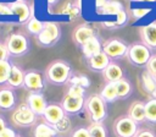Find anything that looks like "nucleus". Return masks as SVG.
Returning <instances> with one entry per match:
<instances>
[{
	"label": "nucleus",
	"instance_id": "f257e3e1",
	"mask_svg": "<svg viewBox=\"0 0 156 137\" xmlns=\"http://www.w3.org/2000/svg\"><path fill=\"white\" fill-rule=\"evenodd\" d=\"M45 80L55 86H63L69 82L72 77V67L66 60H54L45 68Z\"/></svg>",
	"mask_w": 156,
	"mask_h": 137
},
{
	"label": "nucleus",
	"instance_id": "f03ea898",
	"mask_svg": "<svg viewBox=\"0 0 156 137\" xmlns=\"http://www.w3.org/2000/svg\"><path fill=\"white\" fill-rule=\"evenodd\" d=\"M84 110L91 122H104L107 117V103L98 93L90 94L85 98Z\"/></svg>",
	"mask_w": 156,
	"mask_h": 137
},
{
	"label": "nucleus",
	"instance_id": "7ed1b4c3",
	"mask_svg": "<svg viewBox=\"0 0 156 137\" xmlns=\"http://www.w3.org/2000/svg\"><path fill=\"white\" fill-rule=\"evenodd\" d=\"M5 45L9 50L10 56L15 57L26 55L30 49V42L28 37L22 33H11L6 38Z\"/></svg>",
	"mask_w": 156,
	"mask_h": 137
},
{
	"label": "nucleus",
	"instance_id": "20e7f679",
	"mask_svg": "<svg viewBox=\"0 0 156 137\" xmlns=\"http://www.w3.org/2000/svg\"><path fill=\"white\" fill-rule=\"evenodd\" d=\"M151 56V50L143 43H134L129 45L126 55L129 64L136 67H146Z\"/></svg>",
	"mask_w": 156,
	"mask_h": 137
},
{
	"label": "nucleus",
	"instance_id": "39448f33",
	"mask_svg": "<svg viewBox=\"0 0 156 137\" xmlns=\"http://www.w3.org/2000/svg\"><path fill=\"white\" fill-rule=\"evenodd\" d=\"M61 38V28L56 22H44V28L37 35V44L43 48L55 45Z\"/></svg>",
	"mask_w": 156,
	"mask_h": 137
},
{
	"label": "nucleus",
	"instance_id": "423d86ee",
	"mask_svg": "<svg viewBox=\"0 0 156 137\" xmlns=\"http://www.w3.org/2000/svg\"><path fill=\"white\" fill-rule=\"evenodd\" d=\"M11 121L18 127H30L37 122V115L30 110L27 103L16 106L11 114Z\"/></svg>",
	"mask_w": 156,
	"mask_h": 137
},
{
	"label": "nucleus",
	"instance_id": "0eeeda50",
	"mask_svg": "<svg viewBox=\"0 0 156 137\" xmlns=\"http://www.w3.org/2000/svg\"><path fill=\"white\" fill-rule=\"evenodd\" d=\"M138 131L139 124L128 115H121L113 122V133L116 137H135Z\"/></svg>",
	"mask_w": 156,
	"mask_h": 137
},
{
	"label": "nucleus",
	"instance_id": "6e6552de",
	"mask_svg": "<svg viewBox=\"0 0 156 137\" xmlns=\"http://www.w3.org/2000/svg\"><path fill=\"white\" fill-rule=\"evenodd\" d=\"M129 45L119 38H108L102 43V51L111 59L118 60L127 55Z\"/></svg>",
	"mask_w": 156,
	"mask_h": 137
},
{
	"label": "nucleus",
	"instance_id": "1a4fd4ad",
	"mask_svg": "<svg viewBox=\"0 0 156 137\" xmlns=\"http://www.w3.org/2000/svg\"><path fill=\"white\" fill-rule=\"evenodd\" d=\"M23 88L29 92H41L45 88V76L38 70L24 71Z\"/></svg>",
	"mask_w": 156,
	"mask_h": 137
},
{
	"label": "nucleus",
	"instance_id": "9d476101",
	"mask_svg": "<svg viewBox=\"0 0 156 137\" xmlns=\"http://www.w3.org/2000/svg\"><path fill=\"white\" fill-rule=\"evenodd\" d=\"M84 97H72L66 93L60 104L63 108L66 115H76L84 109Z\"/></svg>",
	"mask_w": 156,
	"mask_h": 137
},
{
	"label": "nucleus",
	"instance_id": "9b49d317",
	"mask_svg": "<svg viewBox=\"0 0 156 137\" xmlns=\"http://www.w3.org/2000/svg\"><path fill=\"white\" fill-rule=\"evenodd\" d=\"M26 103L37 116H43L44 111L48 106L46 99H45V97L41 92H30L27 95Z\"/></svg>",
	"mask_w": 156,
	"mask_h": 137
},
{
	"label": "nucleus",
	"instance_id": "f8f14e48",
	"mask_svg": "<svg viewBox=\"0 0 156 137\" xmlns=\"http://www.w3.org/2000/svg\"><path fill=\"white\" fill-rule=\"evenodd\" d=\"M66 116V113L63 110V108L61 106L60 103H51L48 104L45 111H44V121L51 126L57 125L63 117Z\"/></svg>",
	"mask_w": 156,
	"mask_h": 137
},
{
	"label": "nucleus",
	"instance_id": "ddd939ff",
	"mask_svg": "<svg viewBox=\"0 0 156 137\" xmlns=\"http://www.w3.org/2000/svg\"><path fill=\"white\" fill-rule=\"evenodd\" d=\"M140 39L150 50H156V22L149 23L139 29Z\"/></svg>",
	"mask_w": 156,
	"mask_h": 137
},
{
	"label": "nucleus",
	"instance_id": "4468645a",
	"mask_svg": "<svg viewBox=\"0 0 156 137\" xmlns=\"http://www.w3.org/2000/svg\"><path fill=\"white\" fill-rule=\"evenodd\" d=\"M16 93L12 88L4 86L0 87V110L10 111L16 106Z\"/></svg>",
	"mask_w": 156,
	"mask_h": 137
},
{
	"label": "nucleus",
	"instance_id": "2eb2a0df",
	"mask_svg": "<svg viewBox=\"0 0 156 137\" xmlns=\"http://www.w3.org/2000/svg\"><path fill=\"white\" fill-rule=\"evenodd\" d=\"M93 37H95V31L88 24L77 26L72 33V39L78 46H82Z\"/></svg>",
	"mask_w": 156,
	"mask_h": 137
},
{
	"label": "nucleus",
	"instance_id": "dca6fc26",
	"mask_svg": "<svg viewBox=\"0 0 156 137\" xmlns=\"http://www.w3.org/2000/svg\"><path fill=\"white\" fill-rule=\"evenodd\" d=\"M111 62V59L104 53V51H100L99 54L87 59V65L88 67L94 71V72H104V70L108 66V64Z\"/></svg>",
	"mask_w": 156,
	"mask_h": 137
},
{
	"label": "nucleus",
	"instance_id": "f3484780",
	"mask_svg": "<svg viewBox=\"0 0 156 137\" xmlns=\"http://www.w3.org/2000/svg\"><path fill=\"white\" fill-rule=\"evenodd\" d=\"M12 13H16L18 16L20 23H27L28 20L32 17V10L28 7V5L23 1H15L9 5Z\"/></svg>",
	"mask_w": 156,
	"mask_h": 137
},
{
	"label": "nucleus",
	"instance_id": "a211bd4d",
	"mask_svg": "<svg viewBox=\"0 0 156 137\" xmlns=\"http://www.w3.org/2000/svg\"><path fill=\"white\" fill-rule=\"evenodd\" d=\"M23 84H24V71L20 66L12 64L11 72H10V76H9L6 86L12 88V89H15V88L23 87Z\"/></svg>",
	"mask_w": 156,
	"mask_h": 137
},
{
	"label": "nucleus",
	"instance_id": "6ab92c4d",
	"mask_svg": "<svg viewBox=\"0 0 156 137\" xmlns=\"http://www.w3.org/2000/svg\"><path fill=\"white\" fill-rule=\"evenodd\" d=\"M102 77L106 82H118L121 78H123V70L122 67L116 62V61H111L108 64V66L102 72Z\"/></svg>",
	"mask_w": 156,
	"mask_h": 137
},
{
	"label": "nucleus",
	"instance_id": "aec40b11",
	"mask_svg": "<svg viewBox=\"0 0 156 137\" xmlns=\"http://www.w3.org/2000/svg\"><path fill=\"white\" fill-rule=\"evenodd\" d=\"M127 115L130 119H133L136 124H141V122L146 121V119H145V103H143L140 100H134L129 105Z\"/></svg>",
	"mask_w": 156,
	"mask_h": 137
},
{
	"label": "nucleus",
	"instance_id": "412c9836",
	"mask_svg": "<svg viewBox=\"0 0 156 137\" xmlns=\"http://www.w3.org/2000/svg\"><path fill=\"white\" fill-rule=\"evenodd\" d=\"M80 49H82L83 56H84L85 60H87V59H89V57H91V56L99 54L100 51H102V43H101L100 39L95 35V37L90 38L85 44H83V45L80 46Z\"/></svg>",
	"mask_w": 156,
	"mask_h": 137
},
{
	"label": "nucleus",
	"instance_id": "4be33fe9",
	"mask_svg": "<svg viewBox=\"0 0 156 137\" xmlns=\"http://www.w3.org/2000/svg\"><path fill=\"white\" fill-rule=\"evenodd\" d=\"M141 88L145 93L150 94L151 98L156 99V80L152 75H150L146 70L141 73Z\"/></svg>",
	"mask_w": 156,
	"mask_h": 137
},
{
	"label": "nucleus",
	"instance_id": "5701e85b",
	"mask_svg": "<svg viewBox=\"0 0 156 137\" xmlns=\"http://www.w3.org/2000/svg\"><path fill=\"white\" fill-rule=\"evenodd\" d=\"M116 88H117L118 99H127L133 93V86H132L130 81L126 77H123L118 82H116Z\"/></svg>",
	"mask_w": 156,
	"mask_h": 137
},
{
	"label": "nucleus",
	"instance_id": "b1692460",
	"mask_svg": "<svg viewBox=\"0 0 156 137\" xmlns=\"http://www.w3.org/2000/svg\"><path fill=\"white\" fill-rule=\"evenodd\" d=\"M99 94H100V97L106 103H113V102H116L118 99L116 83H113V82H106V84L102 87V89H101V92Z\"/></svg>",
	"mask_w": 156,
	"mask_h": 137
},
{
	"label": "nucleus",
	"instance_id": "393cba45",
	"mask_svg": "<svg viewBox=\"0 0 156 137\" xmlns=\"http://www.w3.org/2000/svg\"><path fill=\"white\" fill-rule=\"evenodd\" d=\"M57 132L56 130L54 128V126L46 124L45 121L44 122H40L38 124L34 130H33V136L34 137H44V136H52V137H56Z\"/></svg>",
	"mask_w": 156,
	"mask_h": 137
},
{
	"label": "nucleus",
	"instance_id": "a878e982",
	"mask_svg": "<svg viewBox=\"0 0 156 137\" xmlns=\"http://www.w3.org/2000/svg\"><path fill=\"white\" fill-rule=\"evenodd\" d=\"M122 10H124L122 2L118 0H108L102 9H100V13L102 15H118Z\"/></svg>",
	"mask_w": 156,
	"mask_h": 137
},
{
	"label": "nucleus",
	"instance_id": "bb28decb",
	"mask_svg": "<svg viewBox=\"0 0 156 137\" xmlns=\"http://www.w3.org/2000/svg\"><path fill=\"white\" fill-rule=\"evenodd\" d=\"M43 28H44V22H41V21H39L38 18H35L33 15H32V17L28 20V22L26 23V29H27V32L28 33H30V34H33V35H38V34H40V32L43 31Z\"/></svg>",
	"mask_w": 156,
	"mask_h": 137
},
{
	"label": "nucleus",
	"instance_id": "cd10ccee",
	"mask_svg": "<svg viewBox=\"0 0 156 137\" xmlns=\"http://www.w3.org/2000/svg\"><path fill=\"white\" fill-rule=\"evenodd\" d=\"M88 130L91 137H108L107 128L102 122H90Z\"/></svg>",
	"mask_w": 156,
	"mask_h": 137
},
{
	"label": "nucleus",
	"instance_id": "c85d7f7f",
	"mask_svg": "<svg viewBox=\"0 0 156 137\" xmlns=\"http://www.w3.org/2000/svg\"><path fill=\"white\" fill-rule=\"evenodd\" d=\"M145 119L150 124H156V99L151 98L145 103Z\"/></svg>",
	"mask_w": 156,
	"mask_h": 137
},
{
	"label": "nucleus",
	"instance_id": "c756f323",
	"mask_svg": "<svg viewBox=\"0 0 156 137\" xmlns=\"http://www.w3.org/2000/svg\"><path fill=\"white\" fill-rule=\"evenodd\" d=\"M11 67H12V64L10 62V60L0 61V86L2 84L6 86L10 72H11Z\"/></svg>",
	"mask_w": 156,
	"mask_h": 137
},
{
	"label": "nucleus",
	"instance_id": "7c9ffc66",
	"mask_svg": "<svg viewBox=\"0 0 156 137\" xmlns=\"http://www.w3.org/2000/svg\"><path fill=\"white\" fill-rule=\"evenodd\" d=\"M69 83L73 86H80L83 88H88L90 86V80L85 75H78V76H72Z\"/></svg>",
	"mask_w": 156,
	"mask_h": 137
},
{
	"label": "nucleus",
	"instance_id": "2f4dec72",
	"mask_svg": "<svg viewBox=\"0 0 156 137\" xmlns=\"http://www.w3.org/2000/svg\"><path fill=\"white\" fill-rule=\"evenodd\" d=\"M54 128L56 130L57 133H67L71 130V120L67 117V115L57 124L54 126Z\"/></svg>",
	"mask_w": 156,
	"mask_h": 137
},
{
	"label": "nucleus",
	"instance_id": "473e14b6",
	"mask_svg": "<svg viewBox=\"0 0 156 137\" xmlns=\"http://www.w3.org/2000/svg\"><path fill=\"white\" fill-rule=\"evenodd\" d=\"M66 93L69 94V95H72V97H84L85 98V88H83L80 86H73V84H71Z\"/></svg>",
	"mask_w": 156,
	"mask_h": 137
},
{
	"label": "nucleus",
	"instance_id": "72a5a7b5",
	"mask_svg": "<svg viewBox=\"0 0 156 137\" xmlns=\"http://www.w3.org/2000/svg\"><path fill=\"white\" fill-rule=\"evenodd\" d=\"M71 137H91V136H90V132H89L88 127L79 126V127H77L72 131Z\"/></svg>",
	"mask_w": 156,
	"mask_h": 137
},
{
	"label": "nucleus",
	"instance_id": "f704fd0d",
	"mask_svg": "<svg viewBox=\"0 0 156 137\" xmlns=\"http://www.w3.org/2000/svg\"><path fill=\"white\" fill-rule=\"evenodd\" d=\"M150 11H151V9H147V7H136V9L132 10V16L135 20H139V18L144 17L145 15H147Z\"/></svg>",
	"mask_w": 156,
	"mask_h": 137
},
{
	"label": "nucleus",
	"instance_id": "c9c22d12",
	"mask_svg": "<svg viewBox=\"0 0 156 137\" xmlns=\"http://www.w3.org/2000/svg\"><path fill=\"white\" fill-rule=\"evenodd\" d=\"M145 68H146V71L150 75H152V76L156 75V55H152L150 57V60H149V62H147V65H146Z\"/></svg>",
	"mask_w": 156,
	"mask_h": 137
},
{
	"label": "nucleus",
	"instance_id": "e433bc0d",
	"mask_svg": "<svg viewBox=\"0 0 156 137\" xmlns=\"http://www.w3.org/2000/svg\"><path fill=\"white\" fill-rule=\"evenodd\" d=\"M135 137H156V133L150 128H139Z\"/></svg>",
	"mask_w": 156,
	"mask_h": 137
},
{
	"label": "nucleus",
	"instance_id": "4c0bfd02",
	"mask_svg": "<svg viewBox=\"0 0 156 137\" xmlns=\"http://www.w3.org/2000/svg\"><path fill=\"white\" fill-rule=\"evenodd\" d=\"M127 20H128V16H127V12L124 10H122L118 15H117V21H116V24L117 26H124L127 23Z\"/></svg>",
	"mask_w": 156,
	"mask_h": 137
},
{
	"label": "nucleus",
	"instance_id": "58836bf2",
	"mask_svg": "<svg viewBox=\"0 0 156 137\" xmlns=\"http://www.w3.org/2000/svg\"><path fill=\"white\" fill-rule=\"evenodd\" d=\"M9 57H10V54H9V50L5 45V43H0V61L9 60Z\"/></svg>",
	"mask_w": 156,
	"mask_h": 137
},
{
	"label": "nucleus",
	"instance_id": "ea45409f",
	"mask_svg": "<svg viewBox=\"0 0 156 137\" xmlns=\"http://www.w3.org/2000/svg\"><path fill=\"white\" fill-rule=\"evenodd\" d=\"M16 136H17V133L15 132V130L9 126L0 132V137H16Z\"/></svg>",
	"mask_w": 156,
	"mask_h": 137
},
{
	"label": "nucleus",
	"instance_id": "a19ab883",
	"mask_svg": "<svg viewBox=\"0 0 156 137\" xmlns=\"http://www.w3.org/2000/svg\"><path fill=\"white\" fill-rule=\"evenodd\" d=\"M0 15H12V11H11L10 6L0 4Z\"/></svg>",
	"mask_w": 156,
	"mask_h": 137
},
{
	"label": "nucleus",
	"instance_id": "79ce46f5",
	"mask_svg": "<svg viewBox=\"0 0 156 137\" xmlns=\"http://www.w3.org/2000/svg\"><path fill=\"white\" fill-rule=\"evenodd\" d=\"M107 1H108V0H95V6H96V9H98V10L102 9Z\"/></svg>",
	"mask_w": 156,
	"mask_h": 137
},
{
	"label": "nucleus",
	"instance_id": "37998d69",
	"mask_svg": "<svg viewBox=\"0 0 156 137\" xmlns=\"http://www.w3.org/2000/svg\"><path fill=\"white\" fill-rule=\"evenodd\" d=\"M6 127H7L6 120H5V117H4L2 115H0V132H1L4 128H6Z\"/></svg>",
	"mask_w": 156,
	"mask_h": 137
},
{
	"label": "nucleus",
	"instance_id": "c03bdc74",
	"mask_svg": "<svg viewBox=\"0 0 156 137\" xmlns=\"http://www.w3.org/2000/svg\"><path fill=\"white\" fill-rule=\"evenodd\" d=\"M48 2H49V5H54L57 2V0H48Z\"/></svg>",
	"mask_w": 156,
	"mask_h": 137
},
{
	"label": "nucleus",
	"instance_id": "a18cd8bd",
	"mask_svg": "<svg viewBox=\"0 0 156 137\" xmlns=\"http://www.w3.org/2000/svg\"><path fill=\"white\" fill-rule=\"evenodd\" d=\"M138 1H143V2H154L156 0H138Z\"/></svg>",
	"mask_w": 156,
	"mask_h": 137
},
{
	"label": "nucleus",
	"instance_id": "49530a36",
	"mask_svg": "<svg viewBox=\"0 0 156 137\" xmlns=\"http://www.w3.org/2000/svg\"><path fill=\"white\" fill-rule=\"evenodd\" d=\"M44 137H52V136H44Z\"/></svg>",
	"mask_w": 156,
	"mask_h": 137
},
{
	"label": "nucleus",
	"instance_id": "de8ad7c7",
	"mask_svg": "<svg viewBox=\"0 0 156 137\" xmlns=\"http://www.w3.org/2000/svg\"><path fill=\"white\" fill-rule=\"evenodd\" d=\"M16 137H22V136H20V135H17V136H16Z\"/></svg>",
	"mask_w": 156,
	"mask_h": 137
},
{
	"label": "nucleus",
	"instance_id": "09e8293b",
	"mask_svg": "<svg viewBox=\"0 0 156 137\" xmlns=\"http://www.w3.org/2000/svg\"><path fill=\"white\" fill-rule=\"evenodd\" d=\"M154 77H155V80H156V75H155V76H154Z\"/></svg>",
	"mask_w": 156,
	"mask_h": 137
}]
</instances>
